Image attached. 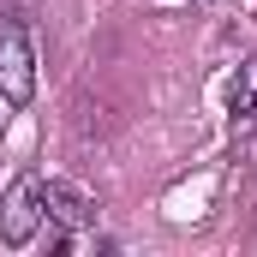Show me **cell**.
Segmentation results:
<instances>
[{
    "mask_svg": "<svg viewBox=\"0 0 257 257\" xmlns=\"http://www.w3.org/2000/svg\"><path fill=\"white\" fill-rule=\"evenodd\" d=\"M42 174H18L6 197H0V239L6 245H30L36 239V227H42Z\"/></svg>",
    "mask_w": 257,
    "mask_h": 257,
    "instance_id": "1",
    "label": "cell"
},
{
    "mask_svg": "<svg viewBox=\"0 0 257 257\" xmlns=\"http://www.w3.org/2000/svg\"><path fill=\"white\" fill-rule=\"evenodd\" d=\"M30 96H36V54L24 42V30L12 18H0V102L24 108Z\"/></svg>",
    "mask_w": 257,
    "mask_h": 257,
    "instance_id": "2",
    "label": "cell"
},
{
    "mask_svg": "<svg viewBox=\"0 0 257 257\" xmlns=\"http://www.w3.org/2000/svg\"><path fill=\"white\" fill-rule=\"evenodd\" d=\"M42 209H48V221H60V227H90V221H96V203L84 192H72L66 180H42Z\"/></svg>",
    "mask_w": 257,
    "mask_h": 257,
    "instance_id": "3",
    "label": "cell"
},
{
    "mask_svg": "<svg viewBox=\"0 0 257 257\" xmlns=\"http://www.w3.org/2000/svg\"><path fill=\"white\" fill-rule=\"evenodd\" d=\"M233 114H239V120H251V114H257V54H245L239 78H233Z\"/></svg>",
    "mask_w": 257,
    "mask_h": 257,
    "instance_id": "4",
    "label": "cell"
}]
</instances>
